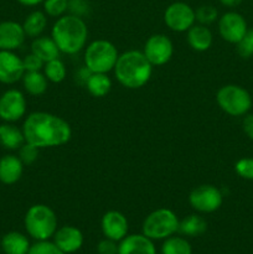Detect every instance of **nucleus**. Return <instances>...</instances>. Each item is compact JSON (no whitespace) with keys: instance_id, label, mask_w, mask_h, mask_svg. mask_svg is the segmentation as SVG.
I'll return each mask as SVG.
<instances>
[{"instance_id":"2","label":"nucleus","mask_w":253,"mask_h":254,"mask_svg":"<svg viewBox=\"0 0 253 254\" xmlns=\"http://www.w3.org/2000/svg\"><path fill=\"white\" fill-rule=\"evenodd\" d=\"M116 78L123 87L138 89L145 86L153 73V64L143 51L129 50L119 55L113 68Z\"/></svg>"},{"instance_id":"4","label":"nucleus","mask_w":253,"mask_h":254,"mask_svg":"<svg viewBox=\"0 0 253 254\" xmlns=\"http://www.w3.org/2000/svg\"><path fill=\"white\" fill-rule=\"evenodd\" d=\"M24 226L27 235L35 241H47L57 231V216L51 207L37 203L26 211Z\"/></svg>"},{"instance_id":"41","label":"nucleus","mask_w":253,"mask_h":254,"mask_svg":"<svg viewBox=\"0 0 253 254\" xmlns=\"http://www.w3.org/2000/svg\"><path fill=\"white\" fill-rule=\"evenodd\" d=\"M24 6H36V5L44 2V0H17Z\"/></svg>"},{"instance_id":"9","label":"nucleus","mask_w":253,"mask_h":254,"mask_svg":"<svg viewBox=\"0 0 253 254\" xmlns=\"http://www.w3.org/2000/svg\"><path fill=\"white\" fill-rule=\"evenodd\" d=\"M195 10L184 1H175L166 7L164 12V22L175 32H185L195 25Z\"/></svg>"},{"instance_id":"12","label":"nucleus","mask_w":253,"mask_h":254,"mask_svg":"<svg viewBox=\"0 0 253 254\" xmlns=\"http://www.w3.org/2000/svg\"><path fill=\"white\" fill-rule=\"evenodd\" d=\"M247 30V21L240 12L227 11L218 19L220 36L228 44H238Z\"/></svg>"},{"instance_id":"23","label":"nucleus","mask_w":253,"mask_h":254,"mask_svg":"<svg viewBox=\"0 0 253 254\" xmlns=\"http://www.w3.org/2000/svg\"><path fill=\"white\" fill-rule=\"evenodd\" d=\"M206 231H207V222L202 216L196 215V213L186 216L179 222L178 232L186 237H198L203 235Z\"/></svg>"},{"instance_id":"21","label":"nucleus","mask_w":253,"mask_h":254,"mask_svg":"<svg viewBox=\"0 0 253 254\" xmlns=\"http://www.w3.org/2000/svg\"><path fill=\"white\" fill-rule=\"evenodd\" d=\"M25 143L22 129L12 123L0 124V146L7 150H19Z\"/></svg>"},{"instance_id":"25","label":"nucleus","mask_w":253,"mask_h":254,"mask_svg":"<svg viewBox=\"0 0 253 254\" xmlns=\"http://www.w3.org/2000/svg\"><path fill=\"white\" fill-rule=\"evenodd\" d=\"M21 79L24 89L31 96H41L47 91V87H49L46 76L40 71L25 72Z\"/></svg>"},{"instance_id":"17","label":"nucleus","mask_w":253,"mask_h":254,"mask_svg":"<svg viewBox=\"0 0 253 254\" xmlns=\"http://www.w3.org/2000/svg\"><path fill=\"white\" fill-rule=\"evenodd\" d=\"M118 254H156V248L154 241L143 233L126 235L118 243Z\"/></svg>"},{"instance_id":"14","label":"nucleus","mask_w":253,"mask_h":254,"mask_svg":"<svg viewBox=\"0 0 253 254\" xmlns=\"http://www.w3.org/2000/svg\"><path fill=\"white\" fill-rule=\"evenodd\" d=\"M102 233L106 238L121 242L128 235L129 223L126 216L116 210L107 211L101 221Z\"/></svg>"},{"instance_id":"15","label":"nucleus","mask_w":253,"mask_h":254,"mask_svg":"<svg viewBox=\"0 0 253 254\" xmlns=\"http://www.w3.org/2000/svg\"><path fill=\"white\" fill-rule=\"evenodd\" d=\"M26 34L22 25L16 21L0 22V51H14L22 46Z\"/></svg>"},{"instance_id":"7","label":"nucleus","mask_w":253,"mask_h":254,"mask_svg":"<svg viewBox=\"0 0 253 254\" xmlns=\"http://www.w3.org/2000/svg\"><path fill=\"white\" fill-rule=\"evenodd\" d=\"M218 107L231 117H242L250 113L252 108V97L250 92L238 84H226L216 93Z\"/></svg>"},{"instance_id":"19","label":"nucleus","mask_w":253,"mask_h":254,"mask_svg":"<svg viewBox=\"0 0 253 254\" xmlns=\"http://www.w3.org/2000/svg\"><path fill=\"white\" fill-rule=\"evenodd\" d=\"M188 44L193 51L203 52L207 51L212 45V32L208 29L206 25H192L190 29L188 30Z\"/></svg>"},{"instance_id":"33","label":"nucleus","mask_w":253,"mask_h":254,"mask_svg":"<svg viewBox=\"0 0 253 254\" xmlns=\"http://www.w3.org/2000/svg\"><path fill=\"white\" fill-rule=\"evenodd\" d=\"M19 159L24 165H31L39 158V148L25 141L19 149Z\"/></svg>"},{"instance_id":"39","label":"nucleus","mask_w":253,"mask_h":254,"mask_svg":"<svg viewBox=\"0 0 253 254\" xmlns=\"http://www.w3.org/2000/svg\"><path fill=\"white\" fill-rule=\"evenodd\" d=\"M242 129L246 135L253 140V114L247 113L242 121Z\"/></svg>"},{"instance_id":"16","label":"nucleus","mask_w":253,"mask_h":254,"mask_svg":"<svg viewBox=\"0 0 253 254\" xmlns=\"http://www.w3.org/2000/svg\"><path fill=\"white\" fill-rule=\"evenodd\" d=\"M54 242L64 254H72L83 246V233L74 226H62L54 235Z\"/></svg>"},{"instance_id":"1","label":"nucleus","mask_w":253,"mask_h":254,"mask_svg":"<svg viewBox=\"0 0 253 254\" xmlns=\"http://www.w3.org/2000/svg\"><path fill=\"white\" fill-rule=\"evenodd\" d=\"M25 141L36 148H54L68 143L72 129L63 118L46 112L29 114L22 124Z\"/></svg>"},{"instance_id":"29","label":"nucleus","mask_w":253,"mask_h":254,"mask_svg":"<svg viewBox=\"0 0 253 254\" xmlns=\"http://www.w3.org/2000/svg\"><path fill=\"white\" fill-rule=\"evenodd\" d=\"M196 21L201 25H211L218 19V11L212 5H201L195 10Z\"/></svg>"},{"instance_id":"36","label":"nucleus","mask_w":253,"mask_h":254,"mask_svg":"<svg viewBox=\"0 0 253 254\" xmlns=\"http://www.w3.org/2000/svg\"><path fill=\"white\" fill-rule=\"evenodd\" d=\"M22 64H24L25 72H35V71H41L45 66V62L42 61L40 57H37L36 55L31 54L26 55V56L22 59Z\"/></svg>"},{"instance_id":"10","label":"nucleus","mask_w":253,"mask_h":254,"mask_svg":"<svg viewBox=\"0 0 253 254\" xmlns=\"http://www.w3.org/2000/svg\"><path fill=\"white\" fill-rule=\"evenodd\" d=\"M26 98L19 89H7L0 96V119L5 123H15L26 113Z\"/></svg>"},{"instance_id":"27","label":"nucleus","mask_w":253,"mask_h":254,"mask_svg":"<svg viewBox=\"0 0 253 254\" xmlns=\"http://www.w3.org/2000/svg\"><path fill=\"white\" fill-rule=\"evenodd\" d=\"M160 252L161 254H192V247L186 238L171 236L164 240Z\"/></svg>"},{"instance_id":"24","label":"nucleus","mask_w":253,"mask_h":254,"mask_svg":"<svg viewBox=\"0 0 253 254\" xmlns=\"http://www.w3.org/2000/svg\"><path fill=\"white\" fill-rule=\"evenodd\" d=\"M46 26L47 15L44 11H40V10H35V11L30 12L25 17L24 22H22V29H24L26 36L32 37V39L41 36Z\"/></svg>"},{"instance_id":"5","label":"nucleus","mask_w":253,"mask_h":254,"mask_svg":"<svg viewBox=\"0 0 253 254\" xmlns=\"http://www.w3.org/2000/svg\"><path fill=\"white\" fill-rule=\"evenodd\" d=\"M118 50L107 40H94L84 51V66L93 73H108L118 60Z\"/></svg>"},{"instance_id":"13","label":"nucleus","mask_w":253,"mask_h":254,"mask_svg":"<svg viewBox=\"0 0 253 254\" xmlns=\"http://www.w3.org/2000/svg\"><path fill=\"white\" fill-rule=\"evenodd\" d=\"M25 73L22 59L14 51H0V83L14 84Z\"/></svg>"},{"instance_id":"42","label":"nucleus","mask_w":253,"mask_h":254,"mask_svg":"<svg viewBox=\"0 0 253 254\" xmlns=\"http://www.w3.org/2000/svg\"><path fill=\"white\" fill-rule=\"evenodd\" d=\"M0 250H1V238H0Z\"/></svg>"},{"instance_id":"30","label":"nucleus","mask_w":253,"mask_h":254,"mask_svg":"<svg viewBox=\"0 0 253 254\" xmlns=\"http://www.w3.org/2000/svg\"><path fill=\"white\" fill-rule=\"evenodd\" d=\"M44 12L47 16L61 17L68 11V0H44Z\"/></svg>"},{"instance_id":"22","label":"nucleus","mask_w":253,"mask_h":254,"mask_svg":"<svg viewBox=\"0 0 253 254\" xmlns=\"http://www.w3.org/2000/svg\"><path fill=\"white\" fill-rule=\"evenodd\" d=\"M31 52L46 64L52 60L59 59L61 51L59 50L52 37L39 36L35 37L34 41L31 42Z\"/></svg>"},{"instance_id":"8","label":"nucleus","mask_w":253,"mask_h":254,"mask_svg":"<svg viewBox=\"0 0 253 254\" xmlns=\"http://www.w3.org/2000/svg\"><path fill=\"white\" fill-rule=\"evenodd\" d=\"M223 193L216 186L205 184L193 189L189 195V203L200 213H212L222 206Z\"/></svg>"},{"instance_id":"38","label":"nucleus","mask_w":253,"mask_h":254,"mask_svg":"<svg viewBox=\"0 0 253 254\" xmlns=\"http://www.w3.org/2000/svg\"><path fill=\"white\" fill-rule=\"evenodd\" d=\"M92 73H93V72L89 68H87V66L79 67L76 71V73H74V81H76L79 86L86 87L87 81H88V78L91 77Z\"/></svg>"},{"instance_id":"11","label":"nucleus","mask_w":253,"mask_h":254,"mask_svg":"<svg viewBox=\"0 0 253 254\" xmlns=\"http://www.w3.org/2000/svg\"><path fill=\"white\" fill-rule=\"evenodd\" d=\"M143 54L153 66H163L173 57L174 45L166 35L154 34L145 41Z\"/></svg>"},{"instance_id":"32","label":"nucleus","mask_w":253,"mask_h":254,"mask_svg":"<svg viewBox=\"0 0 253 254\" xmlns=\"http://www.w3.org/2000/svg\"><path fill=\"white\" fill-rule=\"evenodd\" d=\"M236 46H237V54L242 59L253 57V29L247 30L245 36L241 39L238 44H236Z\"/></svg>"},{"instance_id":"31","label":"nucleus","mask_w":253,"mask_h":254,"mask_svg":"<svg viewBox=\"0 0 253 254\" xmlns=\"http://www.w3.org/2000/svg\"><path fill=\"white\" fill-rule=\"evenodd\" d=\"M27 254H64L51 241H36L34 245H31L30 251Z\"/></svg>"},{"instance_id":"35","label":"nucleus","mask_w":253,"mask_h":254,"mask_svg":"<svg viewBox=\"0 0 253 254\" xmlns=\"http://www.w3.org/2000/svg\"><path fill=\"white\" fill-rule=\"evenodd\" d=\"M68 11L71 15L83 19L91 12V5L87 0H68Z\"/></svg>"},{"instance_id":"20","label":"nucleus","mask_w":253,"mask_h":254,"mask_svg":"<svg viewBox=\"0 0 253 254\" xmlns=\"http://www.w3.org/2000/svg\"><path fill=\"white\" fill-rule=\"evenodd\" d=\"M30 247L29 238L21 232L11 231L1 238V250L5 254H27Z\"/></svg>"},{"instance_id":"34","label":"nucleus","mask_w":253,"mask_h":254,"mask_svg":"<svg viewBox=\"0 0 253 254\" xmlns=\"http://www.w3.org/2000/svg\"><path fill=\"white\" fill-rule=\"evenodd\" d=\"M235 171L240 178L253 181V158H242L235 164Z\"/></svg>"},{"instance_id":"18","label":"nucleus","mask_w":253,"mask_h":254,"mask_svg":"<svg viewBox=\"0 0 253 254\" xmlns=\"http://www.w3.org/2000/svg\"><path fill=\"white\" fill-rule=\"evenodd\" d=\"M24 164L19 156L7 154L0 158V183L4 185H14L21 179Z\"/></svg>"},{"instance_id":"6","label":"nucleus","mask_w":253,"mask_h":254,"mask_svg":"<svg viewBox=\"0 0 253 254\" xmlns=\"http://www.w3.org/2000/svg\"><path fill=\"white\" fill-rule=\"evenodd\" d=\"M176 213L169 208H158L149 213L141 226V233L153 241L166 240L175 235L179 230Z\"/></svg>"},{"instance_id":"26","label":"nucleus","mask_w":253,"mask_h":254,"mask_svg":"<svg viewBox=\"0 0 253 254\" xmlns=\"http://www.w3.org/2000/svg\"><path fill=\"white\" fill-rule=\"evenodd\" d=\"M89 94L97 98L107 96L112 89V81L107 73H92L86 83Z\"/></svg>"},{"instance_id":"3","label":"nucleus","mask_w":253,"mask_h":254,"mask_svg":"<svg viewBox=\"0 0 253 254\" xmlns=\"http://www.w3.org/2000/svg\"><path fill=\"white\" fill-rule=\"evenodd\" d=\"M51 37L62 54L76 55L86 47L88 27L82 17L64 14L52 26Z\"/></svg>"},{"instance_id":"37","label":"nucleus","mask_w":253,"mask_h":254,"mask_svg":"<svg viewBox=\"0 0 253 254\" xmlns=\"http://www.w3.org/2000/svg\"><path fill=\"white\" fill-rule=\"evenodd\" d=\"M118 243L113 240L104 237V240L99 241L97 245V253L98 254H118Z\"/></svg>"},{"instance_id":"28","label":"nucleus","mask_w":253,"mask_h":254,"mask_svg":"<svg viewBox=\"0 0 253 254\" xmlns=\"http://www.w3.org/2000/svg\"><path fill=\"white\" fill-rule=\"evenodd\" d=\"M44 74L46 76L47 81L52 82V83H61L66 78V66L60 59H55L45 64Z\"/></svg>"},{"instance_id":"40","label":"nucleus","mask_w":253,"mask_h":254,"mask_svg":"<svg viewBox=\"0 0 253 254\" xmlns=\"http://www.w3.org/2000/svg\"><path fill=\"white\" fill-rule=\"evenodd\" d=\"M223 6L227 7H236L242 2V0H218Z\"/></svg>"}]
</instances>
